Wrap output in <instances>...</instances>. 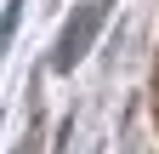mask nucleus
I'll return each instance as SVG.
<instances>
[{
  "mask_svg": "<svg viewBox=\"0 0 159 154\" xmlns=\"http://www.w3.org/2000/svg\"><path fill=\"white\" fill-rule=\"evenodd\" d=\"M102 23H108V0H85L68 23H63V34H57V51H51V69L57 74H68L80 57L91 51V40L102 34Z\"/></svg>",
  "mask_w": 159,
  "mask_h": 154,
  "instance_id": "1",
  "label": "nucleus"
}]
</instances>
